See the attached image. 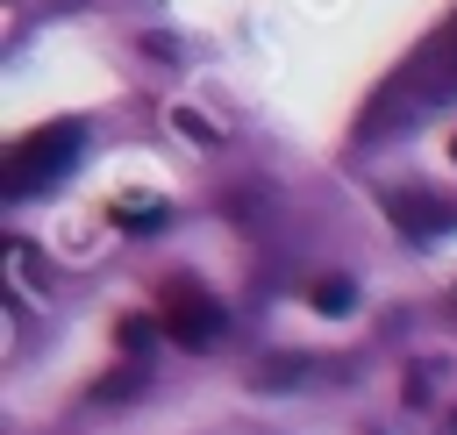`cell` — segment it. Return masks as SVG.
Returning <instances> with one entry per match:
<instances>
[{
	"mask_svg": "<svg viewBox=\"0 0 457 435\" xmlns=\"http://www.w3.org/2000/svg\"><path fill=\"white\" fill-rule=\"evenodd\" d=\"M450 157H457V143H450Z\"/></svg>",
	"mask_w": 457,
	"mask_h": 435,
	"instance_id": "9c48e42d",
	"label": "cell"
},
{
	"mask_svg": "<svg viewBox=\"0 0 457 435\" xmlns=\"http://www.w3.org/2000/svg\"><path fill=\"white\" fill-rule=\"evenodd\" d=\"M307 300H314L321 314H343V307L357 300V285H350V278H314V292H307Z\"/></svg>",
	"mask_w": 457,
	"mask_h": 435,
	"instance_id": "5b68a950",
	"label": "cell"
},
{
	"mask_svg": "<svg viewBox=\"0 0 457 435\" xmlns=\"http://www.w3.org/2000/svg\"><path fill=\"white\" fill-rule=\"evenodd\" d=\"M300 371H307V357H271V364H257V385H300Z\"/></svg>",
	"mask_w": 457,
	"mask_h": 435,
	"instance_id": "8992f818",
	"label": "cell"
},
{
	"mask_svg": "<svg viewBox=\"0 0 457 435\" xmlns=\"http://www.w3.org/2000/svg\"><path fill=\"white\" fill-rule=\"evenodd\" d=\"M393 221L407 235H443V228H457V207H436L428 193H393Z\"/></svg>",
	"mask_w": 457,
	"mask_h": 435,
	"instance_id": "3957f363",
	"label": "cell"
},
{
	"mask_svg": "<svg viewBox=\"0 0 457 435\" xmlns=\"http://www.w3.org/2000/svg\"><path fill=\"white\" fill-rule=\"evenodd\" d=\"M164 335H171L179 349H207V342L221 335V307H214V292H200L193 278H179V285L164 292Z\"/></svg>",
	"mask_w": 457,
	"mask_h": 435,
	"instance_id": "7a4b0ae2",
	"label": "cell"
},
{
	"mask_svg": "<svg viewBox=\"0 0 457 435\" xmlns=\"http://www.w3.org/2000/svg\"><path fill=\"white\" fill-rule=\"evenodd\" d=\"M114 221H121V228H136V235H143V228H157V221H164V214H157V200H143V193H129V200H121V207H114Z\"/></svg>",
	"mask_w": 457,
	"mask_h": 435,
	"instance_id": "277c9868",
	"label": "cell"
},
{
	"mask_svg": "<svg viewBox=\"0 0 457 435\" xmlns=\"http://www.w3.org/2000/svg\"><path fill=\"white\" fill-rule=\"evenodd\" d=\"M450 57H457V29H450Z\"/></svg>",
	"mask_w": 457,
	"mask_h": 435,
	"instance_id": "ba28073f",
	"label": "cell"
},
{
	"mask_svg": "<svg viewBox=\"0 0 457 435\" xmlns=\"http://www.w3.org/2000/svg\"><path fill=\"white\" fill-rule=\"evenodd\" d=\"M79 157H86V121H43V128H29L14 150H7V164H0V193L7 200H21V193H43V185H57L64 171H79Z\"/></svg>",
	"mask_w": 457,
	"mask_h": 435,
	"instance_id": "6da1fadb",
	"label": "cell"
},
{
	"mask_svg": "<svg viewBox=\"0 0 457 435\" xmlns=\"http://www.w3.org/2000/svg\"><path fill=\"white\" fill-rule=\"evenodd\" d=\"M121 342H129V349H143V342H150V321H143V314H129V321H121Z\"/></svg>",
	"mask_w": 457,
	"mask_h": 435,
	"instance_id": "52a82bcc",
	"label": "cell"
}]
</instances>
